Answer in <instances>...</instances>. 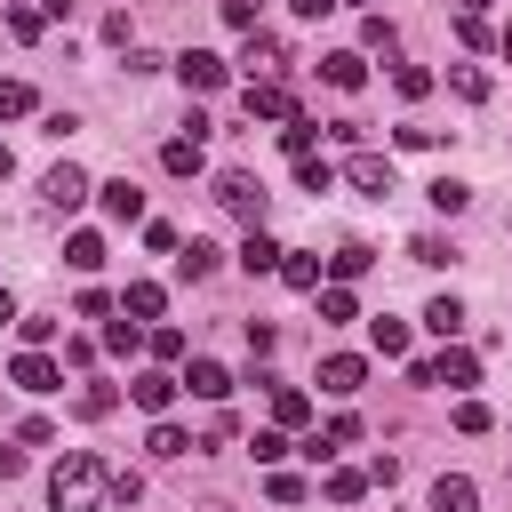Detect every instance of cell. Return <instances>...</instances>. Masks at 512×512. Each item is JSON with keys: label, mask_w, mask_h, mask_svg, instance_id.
I'll return each mask as SVG.
<instances>
[{"label": "cell", "mask_w": 512, "mask_h": 512, "mask_svg": "<svg viewBox=\"0 0 512 512\" xmlns=\"http://www.w3.org/2000/svg\"><path fill=\"white\" fill-rule=\"evenodd\" d=\"M40 16H48V24H64V16H72V0H40Z\"/></svg>", "instance_id": "f5cc1de1"}, {"label": "cell", "mask_w": 512, "mask_h": 512, "mask_svg": "<svg viewBox=\"0 0 512 512\" xmlns=\"http://www.w3.org/2000/svg\"><path fill=\"white\" fill-rule=\"evenodd\" d=\"M112 408H120V392H112V384H88V392L72 400V416H88V424H96V416H112Z\"/></svg>", "instance_id": "d6a6232c"}, {"label": "cell", "mask_w": 512, "mask_h": 512, "mask_svg": "<svg viewBox=\"0 0 512 512\" xmlns=\"http://www.w3.org/2000/svg\"><path fill=\"white\" fill-rule=\"evenodd\" d=\"M48 440H56L48 416H24V424H16V448H48Z\"/></svg>", "instance_id": "b9f144b4"}, {"label": "cell", "mask_w": 512, "mask_h": 512, "mask_svg": "<svg viewBox=\"0 0 512 512\" xmlns=\"http://www.w3.org/2000/svg\"><path fill=\"white\" fill-rule=\"evenodd\" d=\"M40 192H48V208H56V216H72V208H80V200H88L96 184H88V176H80L72 160H56V168L40 176Z\"/></svg>", "instance_id": "277c9868"}, {"label": "cell", "mask_w": 512, "mask_h": 512, "mask_svg": "<svg viewBox=\"0 0 512 512\" xmlns=\"http://www.w3.org/2000/svg\"><path fill=\"white\" fill-rule=\"evenodd\" d=\"M312 296H320V320H360V296H352L344 280H320Z\"/></svg>", "instance_id": "7402d4cb"}, {"label": "cell", "mask_w": 512, "mask_h": 512, "mask_svg": "<svg viewBox=\"0 0 512 512\" xmlns=\"http://www.w3.org/2000/svg\"><path fill=\"white\" fill-rule=\"evenodd\" d=\"M360 384H368V360H360V352H328V360H320V392H336V400H352Z\"/></svg>", "instance_id": "52a82bcc"}, {"label": "cell", "mask_w": 512, "mask_h": 512, "mask_svg": "<svg viewBox=\"0 0 512 512\" xmlns=\"http://www.w3.org/2000/svg\"><path fill=\"white\" fill-rule=\"evenodd\" d=\"M64 264H72V272H96V264H104V240H96V232H72V240H64Z\"/></svg>", "instance_id": "484cf974"}, {"label": "cell", "mask_w": 512, "mask_h": 512, "mask_svg": "<svg viewBox=\"0 0 512 512\" xmlns=\"http://www.w3.org/2000/svg\"><path fill=\"white\" fill-rule=\"evenodd\" d=\"M144 344H152V360H192V352H184V328H152Z\"/></svg>", "instance_id": "8d00e7d4"}, {"label": "cell", "mask_w": 512, "mask_h": 512, "mask_svg": "<svg viewBox=\"0 0 512 512\" xmlns=\"http://www.w3.org/2000/svg\"><path fill=\"white\" fill-rule=\"evenodd\" d=\"M8 384H16V392H56V384H64V368H56L48 352H16V368H8Z\"/></svg>", "instance_id": "ba28073f"}, {"label": "cell", "mask_w": 512, "mask_h": 512, "mask_svg": "<svg viewBox=\"0 0 512 512\" xmlns=\"http://www.w3.org/2000/svg\"><path fill=\"white\" fill-rule=\"evenodd\" d=\"M144 336H152V328H144V320H128V312H120V320H104V352H136Z\"/></svg>", "instance_id": "83f0119b"}, {"label": "cell", "mask_w": 512, "mask_h": 512, "mask_svg": "<svg viewBox=\"0 0 512 512\" xmlns=\"http://www.w3.org/2000/svg\"><path fill=\"white\" fill-rule=\"evenodd\" d=\"M240 104H248V120H296V96H288L280 80H248Z\"/></svg>", "instance_id": "5b68a950"}, {"label": "cell", "mask_w": 512, "mask_h": 512, "mask_svg": "<svg viewBox=\"0 0 512 512\" xmlns=\"http://www.w3.org/2000/svg\"><path fill=\"white\" fill-rule=\"evenodd\" d=\"M320 440H328V456H336V448H352V440H360V416H336Z\"/></svg>", "instance_id": "f6af8a7d"}, {"label": "cell", "mask_w": 512, "mask_h": 512, "mask_svg": "<svg viewBox=\"0 0 512 512\" xmlns=\"http://www.w3.org/2000/svg\"><path fill=\"white\" fill-rule=\"evenodd\" d=\"M472 376H480V360H472V352H464V344H448V352H440V360H432V384H456V392H464V384H472Z\"/></svg>", "instance_id": "d6986e66"}, {"label": "cell", "mask_w": 512, "mask_h": 512, "mask_svg": "<svg viewBox=\"0 0 512 512\" xmlns=\"http://www.w3.org/2000/svg\"><path fill=\"white\" fill-rule=\"evenodd\" d=\"M368 264H376L368 248H336V256H328V280H344V288H352V280H360Z\"/></svg>", "instance_id": "1f68e13d"}, {"label": "cell", "mask_w": 512, "mask_h": 512, "mask_svg": "<svg viewBox=\"0 0 512 512\" xmlns=\"http://www.w3.org/2000/svg\"><path fill=\"white\" fill-rule=\"evenodd\" d=\"M328 8H344V0H296V16H328Z\"/></svg>", "instance_id": "db71d44e"}, {"label": "cell", "mask_w": 512, "mask_h": 512, "mask_svg": "<svg viewBox=\"0 0 512 512\" xmlns=\"http://www.w3.org/2000/svg\"><path fill=\"white\" fill-rule=\"evenodd\" d=\"M176 272H184V280H208V272H216V248H208V240H184V248H176Z\"/></svg>", "instance_id": "4316f807"}, {"label": "cell", "mask_w": 512, "mask_h": 512, "mask_svg": "<svg viewBox=\"0 0 512 512\" xmlns=\"http://www.w3.org/2000/svg\"><path fill=\"white\" fill-rule=\"evenodd\" d=\"M216 8H224V24H232V32H256V0H216Z\"/></svg>", "instance_id": "c3c4849f"}, {"label": "cell", "mask_w": 512, "mask_h": 512, "mask_svg": "<svg viewBox=\"0 0 512 512\" xmlns=\"http://www.w3.org/2000/svg\"><path fill=\"white\" fill-rule=\"evenodd\" d=\"M16 336H24V352H48V336H56V320H16Z\"/></svg>", "instance_id": "ee69618b"}, {"label": "cell", "mask_w": 512, "mask_h": 512, "mask_svg": "<svg viewBox=\"0 0 512 512\" xmlns=\"http://www.w3.org/2000/svg\"><path fill=\"white\" fill-rule=\"evenodd\" d=\"M96 360V336H64V368H88Z\"/></svg>", "instance_id": "f907efd6"}, {"label": "cell", "mask_w": 512, "mask_h": 512, "mask_svg": "<svg viewBox=\"0 0 512 512\" xmlns=\"http://www.w3.org/2000/svg\"><path fill=\"white\" fill-rule=\"evenodd\" d=\"M456 8H464V16H480V8H488V0H456Z\"/></svg>", "instance_id": "680465c9"}, {"label": "cell", "mask_w": 512, "mask_h": 512, "mask_svg": "<svg viewBox=\"0 0 512 512\" xmlns=\"http://www.w3.org/2000/svg\"><path fill=\"white\" fill-rule=\"evenodd\" d=\"M368 344H376L384 360H408V320H392V312H376V320H368Z\"/></svg>", "instance_id": "ac0fdd59"}, {"label": "cell", "mask_w": 512, "mask_h": 512, "mask_svg": "<svg viewBox=\"0 0 512 512\" xmlns=\"http://www.w3.org/2000/svg\"><path fill=\"white\" fill-rule=\"evenodd\" d=\"M184 392H192V400H232V376H224L216 360H184Z\"/></svg>", "instance_id": "5bb4252c"}, {"label": "cell", "mask_w": 512, "mask_h": 512, "mask_svg": "<svg viewBox=\"0 0 512 512\" xmlns=\"http://www.w3.org/2000/svg\"><path fill=\"white\" fill-rule=\"evenodd\" d=\"M320 80H328V88H360V80H368V56H360V48H328V56H320Z\"/></svg>", "instance_id": "7c38bea8"}, {"label": "cell", "mask_w": 512, "mask_h": 512, "mask_svg": "<svg viewBox=\"0 0 512 512\" xmlns=\"http://www.w3.org/2000/svg\"><path fill=\"white\" fill-rule=\"evenodd\" d=\"M392 40H400V32H392L384 16H368V24H360V56H368V48H384V56H392Z\"/></svg>", "instance_id": "74e56055"}, {"label": "cell", "mask_w": 512, "mask_h": 512, "mask_svg": "<svg viewBox=\"0 0 512 512\" xmlns=\"http://www.w3.org/2000/svg\"><path fill=\"white\" fill-rule=\"evenodd\" d=\"M280 280L312 296V288H320V256H304V248H288V256H280Z\"/></svg>", "instance_id": "d4e9b609"}, {"label": "cell", "mask_w": 512, "mask_h": 512, "mask_svg": "<svg viewBox=\"0 0 512 512\" xmlns=\"http://www.w3.org/2000/svg\"><path fill=\"white\" fill-rule=\"evenodd\" d=\"M448 88H456L464 104H480V96H488V72H480V64H448Z\"/></svg>", "instance_id": "f546056e"}, {"label": "cell", "mask_w": 512, "mask_h": 512, "mask_svg": "<svg viewBox=\"0 0 512 512\" xmlns=\"http://www.w3.org/2000/svg\"><path fill=\"white\" fill-rule=\"evenodd\" d=\"M8 32H16V40H40V32H48V16H40V8H24V0H16V8H8Z\"/></svg>", "instance_id": "d590c367"}, {"label": "cell", "mask_w": 512, "mask_h": 512, "mask_svg": "<svg viewBox=\"0 0 512 512\" xmlns=\"http://www.w3.org/2000/svg\"><path fill=\"white\" fill-rule=\"evenodd\" d=\"M144 448H152V456H160V464H168V456H192V448H200V440H192V432H184V424H168V416H160V424H152V440H144Z\"/></svg>", "instance_id": "cb8c5ba5"}, {"label": "cell", "mask_w": 512, "mask_h": 512, "mask_svg": "<svg viewBox=\"0 0 512 512\" xmlns=\"http://www.w3.org/2000/svg\"><path fill=\"white\" fill-rule=\"evenodd\" d=\"M496 416H488V400H456V432H488Z\"/></svg>", "instance_id": "60d3db41"}, {"label": "cell", "mask_w": 512, "mask_h": 512, "mask_svg": "<svg viewBox=\"0 0 512 512\" xmlns=\"http://www.w3.org/2000/svg\"><path fill=\"white\" fill-rule=\"evenodd\" d=\"M280 256H288V248H280L272 232H248V240H240V272H248V280H264V272H280Z\"/></svg>", "instance_id": "4fadbf2b"}, {"label": "cell", "mask_w": 512, "mask_h": 512, "mask_svg": "<svg viewBox=\"0 0 512 512\" xmlns=\"http://www.w3.org/2000/svg\"><path fill=\"white\" fill-rule=\"evenodd\" d=\"M424 200H432L440 216H464V208H472V184H456V176H432V184H424Z\"/></svg>", "instance_id": "44dd1931"}, {"label": "cell", "mask_w": 512, "mask_h": 512, "mask_svg": "<svg viewBox=\"0 0 512 512\" xmlns=\"http://www.w3.org/2000/svg\"><path fill=\"white\" fill-rule=\"evenodd\" d=\"M160 304H168V296H160V280H128V296H120V312H128V320H144V328L160 320Z\"/></svg>", "instance_id": "2e32d148"}, {"label": "cell", "mask_w": 512, "mask_h": 512, "mask_svg": "<svg viewBox=\"0 0 512 512\" xmlns=\"http://www.w3.org/2000/svg\"><path fill=\"white\" fill-rule=\"evenodd\" d=\"M360 496H368V472L336 464V472H328V504H360Z\"/></svg>", "instance_id": "f1b7e54d"}, {"label": "cell", "mask_w": 512, "mask_h": 512, "mask_svg": "<svg viewBox=\"0 0 512 512\" xmlns=\"http://www.w3.org/2000/svg\"><path fill=\"white\" fill-rule=\"evenodd\" d=\"M272 344H280V328H272V320H248V352H256V360H264V352H272Z\"/></svg>", "instance_id": "681fc988"}, {"label": "cell", "mask_w": 512, "mask_h": 512, "mask_svg": "<svg viewBox=\"0 0 512 512\" xmlns=\"http://www.w3.org/2000/svg\"><path fill=\"white\" fill-rule=\"evenodd\" d=\"M96 200H104V216H112V224H144V192H136L128 176H112V184H96Z\"/></svg>", "instance_id": "30bf717a"}, {"label": "cell", "mask_w": 512, "mask_h": 512, "mask_svg": "<svg viewBox=\"0 0 512 512\" xmlns=\"http://www.w3.org/2000/svg\"><path fill=\"white\" fill-rule=\"evenodd\" d=\"M176 80H184L192 96H216V88L232 80V64H224V56H208V48H184V56H176Z\"/></svg>", "instance_id": "3957f363"}, {"label": "cell", "mask_w": 512, "mask_h": 512, "mask_svg": "<svg viewBox=\"0 0 512 512\" xmlns=\"http://www.w3.org/2000/svg\"><path fill=\"white\" fill-rule=\"evenodd\" d=\"M392 88H400V96H408V104H416V96H424V88H432V72H424V64H400V72H392Z\"/></svg>", "instance_id": "f35d334b"}, {"label": "cell", "mask_w": 512, "mask_h": 512, "mask_svg": "<svg viewBox=\"0 0 512 512\" xmlns=\"http://www.w3.org/2000/svg\"><path fill=\"white\" fill-rule=\"evenodd\" d=\"M216 208L240 216L248 232H264V184H256L248 168H224V176H216Z\"/></svg>", "instance_id": "7a4b0ae2"}, {"label": "cell", "mask_w": 512, "mask_h": 512, "mask_svg": "<svg viewBox=\"0 0 512 512\" xmlns=\"http://www.w3.org/2000/svg\"><path fill=\"white\" fill-rule=\"evenodd\" d=\"M312 136H320V120H304V112H296V120H280V144H288L296 160H312Z\"/></svg>", "instance_id": "4dcf8cb0"}, {"label": "cell", "mask_w": 512, "mask_h": 512, "mask_svg": "<svg viewBox=\"0 0 512 512\" xmlns=\"http://www.w3.org/2000/svg\"><path fill=\"white\" fill-rule=\"evenodd\" d=\"M304 496H312V488H304L296 472H272V504H304Z\"/></svg>", "instance_id": "7dc6e473"}, {"label": "cell", "mask_w": 512, "mask_h": 512, "mask_svg": "<svg viewBox=\"0 0 512 512\" xmlns=\"http://www.w3.org/2000/svg\"><path fill=\"white\" fill-rule=\"evenodd\" d=\"M408 256H416V264H456V248H448L440 232H416V240H408Z\"/></svg>", "instance_id": "e575fe53"}, {"label": "cell", "mask_w": 512, "mask_h": 512, "mask_svg": "<svg viewBox=\"0 0 512 512\" xmlns=\"http://www.w3.org/2000/svg\"><path fill=\"white\" fill-rule=\"evenodd\" d=\"M344 176H352L360 192H376V200H392V192H400V176H392V160H384V152H352V160H344Z\"/></svg>", "instance_id": "8992f818"}, {"label": "cell", "mask_w": 512, "mask_h": 512, "mask_svg": "<svg viewBox=\"0 0 512 512\" xmlns=\"http://www.w3.org/2000/svg\"><path fill=\"white\" fill-rule=\"evenodd\" d=\"M176 392H184V376H168V368H144V376L128 384V400H136V408H152V416H168V400H176Z\"/></svg>", "instance_id": "9c48e42d"}, {"label": "cell", "mask_w": 512, "mask_h": 512, "mask_svg": "<svg viewBox=\"0 0 512 512\" xmlns=\"http://www.w3.org/2000/svg\"><path fill=\"white\" fill-rule=\"evenodd\" d=\"M0 480H24V448H0Z\"/></svg>", "instance_id": "816d5d0a"}, {"label": "cell", "mask_w": 512, "mask_h": 512, "mask_svg": "<svg viewBox=\"0 0 512 512\" xmlns=\"http://www.w3.org/2000/svg\"><path fill=\"white\" fill-rule=\"evenodd\" d=\"M8 176H16V152H8V144H0V184H8Z\"/></svg>", "instance_id": "9f6ffc18"}, {"label": "cell", "mask_w": 512, "mask_h": 512, "mask_svg": "<svg viewBox=\"0 0 512 512\" xmlns=\"http://www.w3.org/2000/svg\"><path fill=\"white\" fill-rule=\"evenodd\" d=\"M304 416H312V400H304L296 384H272V424H280V432H296Z\"/></svg>", "instance_id": "603a6c76"}, {"label": "cell", "mask_w": 512, "mask_h": 512, "mask_svg": "<svg viewBox=\"0 0 512 512\" xmlns=\"http://www.w3.org/2000/svg\"><path fill=\"white\" fill-rule=\"evenodd\" d=\"M280 456H288V432H280V424H272V432H256V464H280Z\"/></svg>", "instance_id": "bcb514c9"}, {"label": "cell", "mask_w": 512, "mask_h": 512, "mask_svg": "<svg viewBox=\"0 0 512 512\" xmlns=\"http://www.w3.org/2000/svg\"><path fill=\"white\" fill-rule=\"evenodd\" d=\"M432 512H480V488H472L464 472H440V480H432Z\"/></svg>", "instance_id": "9a60e30c"}, {"label": "cell", "mask_w": 512, "mask_h": 512, "mask_svg": "<svg viewBox=\"0 0 512 512\" xmlns=\"http://www.w3.org/2000/svg\"><path fill=\"white\" fill-rule=\"evenodd\" d=\"M160 168L168 176H200V136H168L160 144Z\"/></svg>", "instance_id": "ffe728a7"}, {"label": "cell", "mask_w": 512, "mask_h": 512, "mask_svg": "<svg viewBox=\"0 0 512 512\" xmlns=\"http://www.w3.org/2000/svg\"><path fill=\"white\" fill-rule=\"evenodd\" d=\"M424 328H432L440 344H456V336H464V304H456V296H432V304H424Z\"/></svg>", "instance_id": "e0dca14e"}, {"label": "cell", "mask_w": 512, "mask_h": 512, "mask_svg": "<svg viewBox=\"0 0 512 512\" xmlns=\"http://www.w3.org/2000/svg\"><path fill=\"white\" fill-rule=\"evenodd\" d=\"M40 96H32V80H0V120H24Z\"/></svg>", "instance_id": "836d02e7"}, {"label": "cell", "mask_w": 512, "mask_h": 512, "mask_svg": "<svg viewBox=\"0 0 512 512\" xmlns=\"http://www.w3.org/2000/svg\"><path fill=\"white\" fill-rule=\"evenodd\" d=\"M96 496H104V464L88 448H64L56 472H48V504L56 512H96Z\"/></svg>", "instance_id": "6da1fadb"}, {"label": "cell", "mask_w": 512, "mask_h": 512, "mask_svg": "<svg viewBox=\"0 0 512 512\" xmlns=\"http://www.w3.org/2000/svg\"><path fill=\"white\" fill-rule=\"evenodd\" d=\"M296 184H304V192H328L336 168H328V160H296Z\"/></svg>", "instance_id": "ab89813d"}, {"label": "cell", "mask_w": 512, "mask_h": 512, "mask_svg": "<svg viewBox=\"0 0 512 512\" xmlns=\"http://www.w3.org/2000/svg\"><path fill=\"white\" fill-rule=\"evenodd\" d=\"M240 64H248V80H280V64H288V56H280V40H272V32H248Z\"/></svg>", "instance_id": "8fae6325"}, {"label": "cell", "mask_w": 512, "mask_h": 512, "mask_svg": "<svg viewBox=\"0 0 512 512\" xmlns=\"http://www.w3.org/2000/svg\"><path fill=\"white\" fill-rule=\"evenodd\" d=\"M104 496H112V504H120V512H128V504H136V496H144V480H136V472H112V480H104Z\"/></svg>", "instance_id": "7bdbcfd3"}, {"label": "cell", "mask_w": 512, "mask_h": 512, "mask_svg": "<svg viewBox=\"0 0 512 512\" xmlns=\"http://www.w3.org/2000/svg\"><path fill=\"white\" fill-rule=\"evenodd\" d=\"M496 48H504V56H512V24H504V32H496Z\"/></svg>", "instance_id": "6f0895ef"}, {"label": "cell", "mask_w": 512, "mask_h": 512, "mask_svg": "<svg viewBox=\"0 0 512 512\" xmlns=\"http://www.w3.org/2000/svg\"><path fill=\"white\" fill-rule=\"evenodd\" d=\"M0 328H16V296L8 288H0Z\"/></svg>", "instance_id": "11a10c76"}]
</instances>
